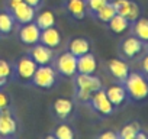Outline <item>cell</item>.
Here are the masks:
<instances>
[{"instance_id":"23","label":"cell","mask_w":148,"mask_h":139,"mask_svg":"<svg viewBox=\"0 0 148 139\" xmlns=\"http://www.w3.org/2000/svg\"><path fill=\"white\" fill-rule=\"evenodd\" d=\"M15 19L10 10H3L0 12V33L2 35H9L13 28H15Z\"/></svg>"},{"instance_id":"31","label":"cell","mask_w":148,"mask_h":139,"mask_svg":"<svg viewBox=\"0 0 148 139\" xmlns=\"http://www.w3.org/2000/svg\"><path fill=\"white\" fill-rule=\"evenodd\" d=\"M97 138H99V139H118L119 136H118V133L113 132V130H106V132H102Z\"/></svg>"},{"instance_id":"5","label":"cell","mask_w":148,"mask_h":139,"mask_svg":"<svg viewBox=\"0 0 148 139\" xmlns=\"http://www.w3.org/2000/svg\"><path fill=\"white\" fill-rule=\"evenodd\" d=\"M54 68L62 77H74L77 74V57L70 51H65L57 57Z\"/></svg>"},{"instance_id":"19","label":"cell","mask_w":148,"mask_h":139,"mask_svg":"<svg viewBox=\"0 0 148 139\" xmlns=\"http://www.w3.org/2000/svg\"><path fill=\"white\" fill-rule=\"evenodd\" d=\"M131 29H132V35H135L144 42H148V18L139 16L136 20L131 23Z\"/></svg>"},{"instance_id":"17","label":"cell","mask_w":148,"mask_h":139,"mask_svg":"<svg viewBox=\"0 0 148 139\" xmlns=\"http://www.w3.org/2000/svg\"><path fill=\"white\" fill-rule=\"evenodd\" d=\"M52 112L58 119H68L74 112V103L70 99L60 97L52 103Z\"/></svg>"},{"instance_id":"10","label":"cell","mask_w":148,"mask_h":139,"mask_svg":"<svg viewBox=\"0 0 148 139\" xmlns=\"http://www.w3.org/2000/svg\"><path fill=\"white\" fill-rule=\"evenodd\" d=\"M39 36H41V29L36 26V23L32 20L29 23H23L21 25L19 31H18V38L22 44L25 45H34L36 42H39Z\"/></svg>"},{"instance_id":"4","label":"cell","mask_w":148,"mask_h":139,"mask_svg":"<svg viewBox=\"0 0 148 139\" xmlns=\"http://www.w3.org/2000/svg\"><path fill=\"white\" fill-rule=\"evenodd\" d=\"M55 83H57V70L49 64L38 65L31 84H34L38 89H51Z\"/></svg>"},{"instance_id":"26","label":"cell","mask_w":148,"mask_h":139,"mask_svg":"<svg viewBox=\"0 0 148 139\" xmlns=\"http://www.w3.org/2000/svg\"><path fill=\"white\" fill-rule=\"evenodd\" d=\"M54 136H55V139H74L76 133H74V129L68 123H61V125L55 126Z\"/></svg>"},{"instance_id":"11","label":"cell","mask_w":148,"mask_h":139,"mask_svg":"<svg viewBox=\"0 0 148 139\" xmlns=\"http://www.w3.org/2000/svg\"><path fill=\"white\" fill-rule=\"evenodd\" d=\"M38 65H47V64H51L52 59H54V52H52V48L41 44V42H36L32 45V48L29 49V54H28Z\"/></svg>"},{"instance_id":"1","label":"cell","mask_w":148,"mask_h":139,"mask_svg":"<svg viewBox=\"0 0 148 139\" xmlns=\"http://www.w3.org/2000/svg\"><path fill=\"white\" fill-rule=\"evenodd\" d=\"M128 102L139 103L148 97V77L141 71H131L123 81Z\"/></svg>"},{"instance_id":"28","label":"cell","mask_w":148,"mask_h":139,"mask_svg":"<svg viewBox=\"0 0 148 139\" xmlns=\"http://www.w3.org/2000/svg\"><path fill=\"white\" fill-rule=\"evenodd\" d=\"M12 74H13V67H12L6 59L0 58V76L9 80V78L12 77Z\"/></svg>"},{"instance_id":"25","label":"cell","mask_w":148,"mask_h":139,"mask_svg":"<svg viewBox=\"0 0 148 139\" xmlns=\"http://www.w3.org/2000/svg\"><path fill=\"white\" fill-rule=\"evenodd\" d=\"M139 130H141V125L138 122H129L125 126H122V129L118 132V136L121 139H135Z\"/></svg>"},{"instance_id":"3","label":"cell","mask_w":148,"mask_h":139,"mask_svg":"<svg viewBox=\"0 0 148 139\" xmlns=\"http://www.w3.org/2000/svg\"><path fill=\"white\" fill-rule=\"evenodd\" d=\"M38 68V64L29 57V55H23L21 57L15 65H13V74L12 77L18 81V83H23V84H31L32 83V77Z\"/></svg>"},{"instance_id":"35","label":"cell","mask_w":148,"mask_h":139,"mask_svg":"<svg viewBox=\"0 0 148 139\" xmlns=\"http://www.w3.org/2000/svg\"><path fill=\"white\" fill-rule=\"evenodd\" d=\"M6 84H8V78H5V77L0 76V89H2L3 86H6Z\"/></svg>"},{"instance_id":"13","label":"cell","mask_w":148,"mask_h":139,"mask_svg":"<svg viewBox=\"0 0 148 139\" xmlns=\"http://www.w3.org/2000/svg\"><path fill=\"white\" fill-rule=\"evenodd\" d=\"M10 13L13 15V19L16 23L19 25H23V23H29L35 19V15H36V9L32 7L31 5L22 2L19 3L16 7H13L10 10Z\"/></svg>"},{"instance_id":"36","label":"cell","mask_w":148,"mask_h":139,"mask_svg":"<svg viewBox=\"0 0 148 139\" xmlns=\"http://www.w3.org/2000/svg\"><path fill=\"white\" fill-rule=\"evenodd\" d=\"M145 51H148V42H145Z\"/></svg>"},{"instance_id":"15","label":"cell","mask_w":148,"mask_h":139,"mask_svg":"<svg viewBox=\"0 0 148 139\" xmlns=\"http://www.w3.org/2000/svg\"><path fill=\"white\" fill-rule=\"evenodd\" d=\"M97 70V58L92 54H83L77 57V73L80 74H95Z\"/></svg>"},{"instance_id":"16","label":"cell","mask_w":148,"mask_h":139,"mask_svg":"<svg viewBox=\"0 0 148 139\" xmlns=\"http://www.w3.org/2000/svg\"><path fill=\"white\" fill-rule=\"evenodd\" d=\"M62 41V36H61V32L58 28L55 26H51V28H47V29H42L41 31V36H39V42L49 46V48H57L60 46Z\"/></svg>"},{"instance_id":"27","label":"cell","mask_w":148,"mask_h":139,"mask_svg":"<svg viewBox=\"0 0 148 139\" xmlns=\"http://www.w3.org/2000/svg\"><path fill=\"white\" fill-rule=\"evenodd\" d=\"M110 0H86V6H87V12H90L92 15L95 12H97L100 7H103L106 3H109Z\"/></svg>"},{"instance_id":"14","label":"cell","mask_w":148,"mask_h":139,"mask_svg":"<svg viewBox=\"0 0 148 139\" xmlns=\"http://www.w3.org/2000/svg\"><path fill=\"white\" fill-rule=\"evenodd\" d=\"M106 96L110 100V103L116 107H121L122 104H125V102H128V96H126V90L123 83H116V84H110L106 90Z\"/></svg>"},{"instance_id":"21","label":"cell","mask_w":148,"mask_h":139,"mask_svg":"<svg viewBox=\"0 0 148 139\" xmlns=\"http://www.w3.org/2000/svg\"><path fill=\"white\" fill-rule=\"evenodd\" d=\"M106 25L110 29V32H113V33H123V32H126L131 28V22L126 18H123L122 15H118V13Z\"/></svg>"},{"instance_id":"34","label":"cell","mask_w":148,"mask_h":139,"mask_svg":"<svg viewBox=\"0 0 148 139\" xmlns=\"http://www.w3.org/2000/svg\"><path fill=\"white\" fill-rule=\"evenodd\" d=\"M147 138H148V135L145 132H142V130H139L136 133V136H135V139H147Z\"/></svg>"},{"instance_id":"2","label":"cell","mask_w":148,"mask_h":139,"mask_svg":"<svg viewBox=\"0 0 148 139\" xmlns=\"http://www.w3.org/2000/svg\"><path fill=\"white\" fill-rule=\"evenodd\" d=\"M74 89H76V100L84 104H89L92 94L102 89V81L95 74H80L74 76Z\"/></svg>"},{"instance_id":"33","label":"cell","mask_w":148,"mask_h":139,"mask_svg":"<svg viewBox=\"0 0 148 139\" xmlns=\"http://www.w3.org/2000/svg\"><path fill=\"white\" fill-rule=\"evenodd\" d=\"M25 3H28V5H31L32 7H35V9H38L41 5H42V0H23Z\"/></svg>"},{"instance_id":"20","label":"cell","mask_w":148,"mask_h":139,"mask_svg":"<svg viewBox=\"0 0 148 139\" xmlns=\"http://www.w3.org/2000/svg\"><path fill=\"white\" fill-rule=\"evenodd\" d=\"M90 48H92V45H90L89 39H86V38H74L68 44V51L71 54H74L76 57H80L83 54L90 52Z\"/></svg>"},{"instance_id":"12","label":"cell","mask_w":148,"mask_h":139,"mask_svg":"<svg viewBox=\"0 0 148 139\" xmlns=\"http://www.w3.org/2000/svg\"><path fill=\"white\" fill-rule=\"evenodd\" d=\"M108 67V71L109 74L118 81V83H123L128 77V74L131 73L129 70V65L126 64V61L123 59H119V58H112L108 61L106 64Z\"/></svg>"},{"instance_id":"24","label":"cell","mask_w":148,"mask_h":139,"mask_svg":"<svg viewBox=\"0 0 148 139\" xmlns=\"http://www.w3.org/2000/svg\"><path fill=\"white\" fill-rule=\"evenodd\" d=\"M115 15H116V10H115V7H113V5H112L110 2L106 3L103 7H100L97 12L93 13V16H95L99 22H103V23H108Z\"/></svg>"},{"instance_id":"30","label":"cell","mask_w":148,"mask_h":139,"mask_svg":"<svg viewBox=\"0 0 148 139\" xmlns=\"http://www.w3.org/2000/svg\"><path fill=\"white\" fill-rule=\"evenodd\" d=\"M139 67H141V73L144 76L148 77V51L145 52V55L141 57V61H139Z\"/></svg>"},{"instance_id":"18","label":"cell","mask_w":148,"mask_h":139,"mask_svg":"<svg viewBox=\"0 0 148 139\" xmlns=\"http://www.w3.org/2000/svg\"><path fill=\"white\" fill-rule=\"evenodd\" d=\"M65 9L74 19L82 20L87 15L86 0H65Z\"/></svg>"},{"instance_id":"7","label":"cell","mask_w":148,"mask_h":139,"mask_svg":"<svg viewBox=\"0 0 148 139\" xmlns=\"http://www.w3.org/2000/svg\"><path fill=\"white\" fill-rule=\"evenodd\" d=\"M89 104H90L92 109H93L97 114H100L102 117H108V116H110V114L115 112V106H113V104L110 103V100L108 99L106 91H105L103 87L99 89L97 91H95V93L92 94V99H90Z\"/></svg>"},{"instance_id":"8","label":"cell","mask_w":148,"mask_h":139,"mask_svg":"<svg viewBox=\"0 0 148 139\" xmlns=\"http://www.w3.org/2000/svg\"><path fill=\"white\" fill-rule=\"evenodd\" d=\"M118 15L126 18L131 23L141 16V7L134 0H110Z\"/></svg>"},{"instance_id":"6","label":"cell","mask_w":148,"mask_h":139,"mask_svg":"<svg viewBox=\"0 0 148 139\" xmlns=\"http://www.w3.org/2000/svg\"><path fill=\"white\" fill-rule=\"evenodd\" d=\"M144 51H145V42L136 38L135 35L123 38L119 44V52L126 59H135L136 57L142 55Z\"/></svg>"},{"instance_id":"32","label":"cell","mask_w":148,"mask_h":139,"mask_svg":"<svg viewBox=\"0 0 148 139\" xmlns=\"http://www.w3.org/2000/svg\"><path fill=\"white\" fill-rule=\"evenodd\" d=\"M23 0H6V6H8V10H12L13 7H16L19 3H22Z\"/></svg>"},{"instance_id":"9","label":"cell","mask_w":148,"mask_h":139,"mask_svg":"<svg viewBox=\"0 0 148 139\" xmlns=\"http://www.w3.org/2000/svg\"><path fill=\"white\" fill-rule=\"evenodd\" d=\"M18 132V120L10 107L0 110V136L12 138Z\"/></svg>"},{"instance_id":"29","label":"cell","mask_w":148,"mask_h":139,"mask_svg":"<svg viewBox=\"0 0 148 139\" xmlns=\"http://www.w3.org/2000/svg\"><path fill=\"white\" fill-rule=\"evenodd\" d=\"M8 107H10V97L8 96L6 91L0 90V110H5Z\"/></svg>"},{"instance_id":"22","label":"cell","mask_w":148,"mask_h":139,"mask_svg":"<svg viewBox=\"0 0 148 139\" xmlns=\"http://www.w3.org/2000/svg\"><path fill=\"white\" fill-rule=\"evenodd\" d=\"M34 22L36 23V26L42 31V29H47V28H51V26H55V15L52 10H42L39 12L38 15H35V19Z\"/></svg>"}]
</instances>
